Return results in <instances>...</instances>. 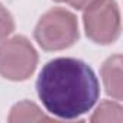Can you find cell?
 <instances>
[{
    "instance_id": "8992f818",
    "label": "cell",
    "mask_w": 123,
    "mask_h": 123,
    "mask_svg": "<svg viewBox=\"0 0 123 123\" xmlns=\"http://www.w3.org/2000/svg\"><path fill=\"white\" fill-rule=\"evenodd\" d=\"M51 117L45 116L36 104L31 101H20L12 110L9 116V122H49Z\"/></svg>"
},
{
    "instance_id": "9c48e42d",
    "label": "cell",
    "mask_w": 123,
    "mask_h": 123,
    "mask_svg": "<svg viewBox=\"0 0 123 123\" xmlns=\"http://www.w3.org/2000/svg\"><path fill=\"white\" fill-rule=\"evenodd\" d=\"M55 2H65L75 9H86L87 6H90L91 3L97 2V0H55Z\"/></svg>"
},
{
    "instance_id": "3957f363",
    "label": "cell",
    "mask_w": 123,
    "mask_h": 123,
    "mask_svg": "<svg viewBox=\"0 0 123 123\" xmlns=\"http://www.w3.org/2000/svg\"><path fill=\"white\" fill-rule=\"evenodd\" d=\"M38 64V54L25 36H15L0 43V75L22 81L32 75Z\"/></svg>"
},
{
    "instance_id": "7a4b0ae2",
    "label": "cell",
    "mask_w": 123,
    "mask_h": 123,
    "mask_svg": "<svg viewBox=\"0 0 123 123\" xmlns=\"http://www.w3.org/2000/svg\"><path fill=\"white\" fill-rule=\"evenodd\" d=\"M35 39L45 51H59L78 39L77 18L61 7L48 10L35 28Z\"/></svg>"
},
{
    "instance_id": "52a82bcc",
    "label": "cell",
    "mask_w": 123,
    "mask_h": 123,
    "mask_svg": "<svg viewBox=\"0 0 123 123\" xmlns=\"http://www.w3.org/2000/svg\"><path fill=\"white\" fill-rule=\"evenodd\" d=\"M122 111L123 110H122L120 104H117L114 101H103L96 109V111L90 120L93 123H101V122H117V123H120L123 120Z\"/></svg>"
},
{
    "instance_id": "5b68a950",
    "label": "cell",
    "mask_w": 123,
    "mask_h": 123,
    "mask_svg": "<svg viewBox=\"0 0 123 123\" xmlns=\"http://www.w3.org/2000/svg\"><path fill=\"white\" fill-rule=\"evenodd\" d=\"M101 77L104 83L106 93L116 100H122L123 83H122V56H110L101 67Z\"/></svg>"
},
{
    "instance_id": "6da1fadb",
    "label": "cell",
    "mask_w": 123,
    "mask_h": 123,
    "mask_svg": "<svg viewBox=\"0 0 123 123\" xmlns=\"http://www.w3.org/2000/svg\"><path fill=\"white\" fill-rule=\"evenodd\" d=\"M36 90L48 113L64 120L86 114L100 93L94 71L75 58H56L45 64Z\"/></svg>"
},
{
    "instance_id": "277c9868",
    "label": "cell",
    "mask_w": 123,
    "mask_h": 123,
    "mask_svg": "<svg viewBox=\"0 0 123 123\" xmlns=\"http://www.w3.org/2000/svg\"><path fill=\"white\" fill-rule=\"evenodd\" d=\"M84 28L97 43H111L120 35V13L114 0H97L86 7Z\"/></svg>"
},
{
    "instance_id": "ba28073f",
    "label": "cell",
    "mask_w": 123,
    "mask_h": 123,
    "mask_svg": "<svg viewBox=\"0 0 123 123\" xmlns=\"http://www.w3.org/2000/svg\"><path fill=\"white\" fill-rule=\"evenodd\" d=\"M15 31V20L12 15L0 5V41L6 39Z\"/></svg>"
}]
</instances>
